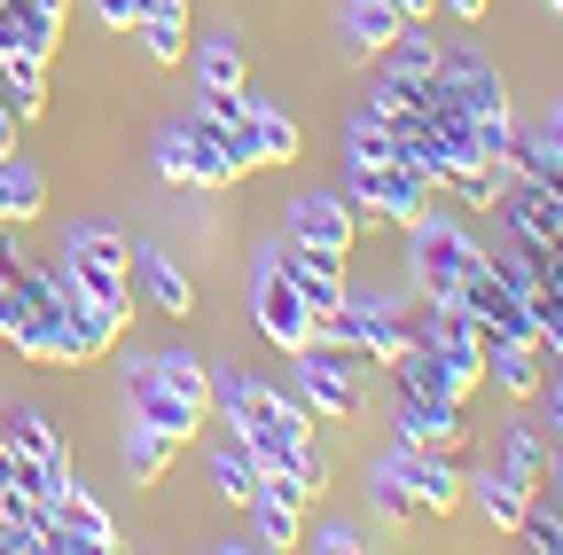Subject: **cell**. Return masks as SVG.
I'll return each mask as SVG.
<instances>
[{"label":"cell","mask_w":563,"mask_h":555,"mask_svg":"<svg viewBox=\"0 0 563 555\" xmlns=\"http://www.w3.org/2000/svg\"><path fill=\"white\" fill-rule=\"evenodd\" d=\"M211 407H220L228 431L258 454V469H282V462L313 439L306 391H274V384H258V376H243V368H220V376H211Z\"/></svg>","instance_id":"1"},{"label":"cell","mask_w":563,"mask_h":555,"mask_svg":"<svg viewBox=\"0 0 563 555\" xmlns=\"http://www.w3.org/2000/svg\"><path fill=\"white\" fill-rule=\"evenodd\" d=\"M399 258H407V282L422 306H446L462 298V274L485 266V243L462 212H446V203H422V212L399 227Z\"/></svg>","instance_id":"2"},{"label":"cell","mask_w":563,"mask_h":555,"mask_svg":"<svg viewBox=\"0 0 563 555\" xmlns=\"http://www.w3.org/2000/svg\"><path fill=\"white\" fill-rule=\"evenodd\" d=\"M9 353L32 360V368H87L95 353L70 329V306H63V266H16V329H9Z\"/></svg>","instance_id":"3"},{"label":"cell","mask_w":563,"mask_h":555,"mask_svg":"<svg viewBox=\"0 0 563 555\" xmlns=\"http://www.w3.org/2000/svg\"><path fill=\"white\" fill-rule=\"evenodd\" d=\"M422 203H431V180H422L407 157H391V165H344V212H352V227H407Z\"/></svg>","instance_id":"4"},{"label":"cell","mask_w":563,"mask_h":555,"mask_svg":"<svg viewBox=\"0 0 563 555\" xmlns=\"http://www.w3.org/2000/svg\"><path fill=\"white\" fill-rule=\"evenodd\" d=\"M290 368H298V391H306V407L313 414H336V423H361L368 414V360L352 353V344H306V353H290Z\"/></svg>","instance_id":"5"},{"label":"cell","mask_w":563,"mask_h":555,"mask_svg":"<svg viewBox=\"0 0 563 555\" xmlns=\"http://www.w3.org/2000/svg\"><path fill=\"white\" fill-rule=\"evenodd\" d=\"M63 282H79L95 298L133 290V243L118 220H70L63 227Z\"/></svg>","instance_id":"6"},{"label":"cell","mask_w":563,"mask_h":555,"mask_svg":"<svg viewBox=\"0 0 563 555\" xmlns=\"http://www.w3.org/2000/svg\"><path fill=\"white\" fill-rule=\"evenodd\" d=\"M344 313H352V353H361L368 368H391L399 344H407L415 321H422L415 298H399V290H361V282H344Z\"/></svg>","instance_id":"7"},{"label":"cell","mask_w":563,"mask_h":555,"mask_svg":"<svg viewBox=\"0 0 563 555\" xmlns=\"http://www.w3.org/2000/svg\"><path fill=\"white\" fill-rule=\"evenodd\" d=\"M157 173L173 180V188H196V196H211V188H235V173H228V157H220V133L211 125H196L188 110L157 133Z\"/></svg>","instance_id":"8"},{"label":"cell","mask_w":563,"mask_h":555,"mask_svg":"<svg viewBox=\"0 0 563 555\" xmlns=\"http://www.w3.org/2000/svg\"><path fill=\"white\" fill-rule=\"evenodd\" d=\"M125 414H133V423H157L165 439H203V414L211 407H196V399H180L165 376H157V360L150 353H141V360H125Z\"/></svg>","instance_id":"9"},{"label":"cell","mask_w":563,"mask_h":555,"mask_svg":"<svg viewBox=\"0 0 563 555\" xmlns=\"http://www.w3.org/2000/svg\"><path fill=\"white\" fill-rule=\"evenodd\" d=\"M391 469H399V485L415 493V517H454L462 509V462H454V446H399L391 439V454H384Z\"/></svg>","instance_id":"10"},{"label":"cell","mask_w":563,"mask_h":555,"mask_svg":"<svg viewBox=\"0 0 563 555\" xmlns=\"http://www.w3.org/2000/svg\"><path fill=\"white\" fill-rule=\"evenodd\" d=\"M251 321L274 353H306L313 344V306L290 290V274L282 266H251Z\"/></svg>","instance_id":"11"},{"label":"cell","mask_w":563,"mask_h":555,"mask_svg":"<svg viewBox=\"0 0 563 555\" xmlns=\"http://www.w3.org/2000/svg\"><path fill=\"white\" fill-rule=\"evenodd\" d=\"M47 509H55V524L70 532V555H110V547H125V540H118V517L102 509L95 485H79V469L47 493Z\"/></svg>","instance_id":"12"},{"label":"cell","mask_w":563,"mask_h":555,"mask_svg":"<svg viewBox=\"0 0 563 555\" xmlns=\"http://www.w3.org/2000/svg\"><path fill=\"white\" fill-rule=\"evenodd\" d=\"M470 414L454 399H431V391H399L391 399V439L399 446H462Z\"/></svg>","instance_id":"13"},{"label":"cell","mask_w":563,"mask_h":555,"mask_svg":"<svg viewBox=\"0 0 563 555\" xmlns=\"http://www.w3.org/2000/svg\"><path fill=\"white\" fill-rule=\"evenodd\" d=\"M133 298H150L165 321H188L196 313V282H188V266L157 243H133Z\"/></svg>","instance_id":"14"},{"label":"cell","mask_w":563,"mask_h":555,"mask_svg":"<svg viewBox=\"0 0 563 555\" xmlns=\"http://www.w3.org/2000/svg\"><path fill=\"white\" fill-rule=\"evenodd\" d=\"M282 227H290V243H313V251H336V258H352V243H361V227H352V212H344V196H329V188L298 196L290 212H282Z\"/></svg>","instance_id":"15"},{"label":"cell","mask_w":563,"mask_h":555,"mask_svg":"<svg viewBox=\"0 0 563 555\" xmlns=\"http://www.w3.org/2000/svg\"><path fill=\"white\" fill-rule=\"evenodd\" d=\"M0 439H9L32 469H40V493H55V485L70 477V454H63V439H55V423L40 407H9V423H0Z\"/></svg>","instance_id":"16"},{"label":"cell","mask_w":563,"mask_h":555,"mask_svg":"<svg viewBox=\"0 0 563 555\" xmlns=\"http://www.w3.org/2000/svg\"><path fill=\"white\" fill-rule=\"evenodd\" d=\"M282 274H290V290H298L313 313L344 306V258H336V251H313V243H290V235H282Z\"/></svg>","instance_id":"17"},{"label":"cell","mask_w":563,"mask_h":555,"mask_svg":"<svg viewBox=\"0 0 563 555\" xmlns=\"http://www.w3.org/2000/svg\"><path fill=\"white\" fill-rule=\"evenodd\" d=\"M391 376H399V391H431V399H454V407H470V376H454L446 360H439V344H422V336H407L399 344V360H391Z\"/></svg>","instance_id":"18"},{"label":"cell","mask_w":563,"mask_h":555,"mask_svg":"<svg viewBox=\"0 0 563 555\" xmlns=\"http://www.w3.org/2000/svg\"><path fill=\"white\" fill-rule=\"evenodd\" d=\"M188 63H196V95H235L243 87V40L228 24L188 32Z\"/></svg>","instance_id":"19"},{"label":"cell","mask_w":563,"mask_h":555,"mask_svg":"<svg viewBox=\"0 0 563 555\" xmlns=\"http://www.w3.org/2000/svg\"><path fill=\"white\" fill-rule=\"evenodd\" d=\"M188 0H141V24H133V40H141V55L157 63V71H173V63H188Z\"/></svg>","instance_id":"20"},{"label":"cell","mask_w":563,"mask_h":555,"mask_svg":"<svg viewBox=\"0 0 563 555\" xmlns=\"http://www.w3.org/2000/svg\"><path fill=\"white\" fill-rule=\"evenodd\" d=\"M485 384L509 391V399L525 407V399L548 384V376H540V344H532V336H485Z\"/></svg>","instance_id":"21"},{"label":"cell","mask_w":563,"mask_h":555,"mask_svg":"<svg viewBox=\"0 0 563 555\" xmlns=\"http://www.w3.org/2000/svg\"><path fill=\"white\" fill-rule=\"evenodd\" d=\"M462 501H477V517H485L493 532H517V524H525V501H532V485H525V477H509L501 462H493V469L462 477Z\"/></svg>","instance_id":"22"},{"label":"cell","mask_w":563,"mask_h":555,"mask_svg":"<svg viewBox=\"0 0 563 555\" xmlns=\"http://www.w3.org/2000/svg\"><path fill=\"white\" fill-rule=\"evenodd\" d=\"M0 47H32V55L55 63V47H63V9H55V0H0Z\"/></svg>","instance_id":"23"},{"label":"cell","mask_w":563,"mask_h":555,"mask_svg":"<svg viewBox=\"0 0 563 555\" xmlns=\"http://www.w3.org/2000/svg\"><path fill=\"white\" fill-rule=\"evenodd\" d=\"M243 118H251V133H258V157H266V165H298V157H306L298 118L282 110L274 95H251V87H243Z\"/></svg>","instance_id":"24"},{"label":"cell","mask_w":563,"mask_h":555,"mask_svg":"<svg viewBox=\"0 0 563 555\" xmlns=\"http://www.w3.org/2000/svg\"><path fill=\"white\" fill-rule=\"evenodd\" d=\"M439 55H446V40L415 16V24H399V32H391L384 71H391V79H415V87H431V79H439Z\"/></svg>","instance_id":"25"},{"label":"cell","mask_w":563,"mask_h":555,"mask_svg":"<svg viewBox=\"0 0 563 555\" xmlns=\"http://www.w3.org/2000/svg\"><path fill=\"white\" fill-rule=\"evenodd\" d=\"M203 469H211V493H220L228 509H243L251 493H258V454L228 431V439H211V454H203Z\"/></svg>","instance_id":"26"},{"label":"cell","mask_w":563,"mask_h":555,"mask_svg":"<svg viewBox=\"0 0 563 555\" xmlns=\"http://www.w3.org/2000/svg\"><path fill=\"white\" fill-rule=\"evenodd\" d=\"M0 95H9V110L32 125V118L47 110V55H32V47H0Z\"/></svg>","instance_id":"27"},{"label":"cell","mask_w":563,"mask_h":555,"mask_svg":"<svg viewBox=\"0 0 563 555\" xmlns=\"http://www.w3.org/2000/svg\"><path fill=\"white\" fill-rule=\"evenodd\" d=\"M118 454H125V477H133V485H157V477H173L180 439H165L157 423H133V414H125V439H118Z\"/></svg>","instance_id":"28"},{"label":"cell","mask_w":563,"mask_h":555,"mask_svg":"<svg viewBox=\"0 0 563 555\" xmlns=\"http://www.w3.org/2000/svg\"><path fill=\"white\" fill-rule=\"evenodd\" d=\"M47 212V173L24 157V149H9V157H0V220H40Z\"/></svg>","instance_id":"29"},{"label":"cell","mask_w":563,"mask_h":555,"mask_svg":"<svg viewBox=\"0 0 563 555\" xmlns=\"http://www.w3.org/2000/svg\"><path fill=\"white\" fill-rule=\"evenodd\" d=\"M399 24H407V16L391 9V0H344V47H352V55H384Z\"/></svg>","instance_id":"30"},{"label":"cell","mask_w":563,"mask_h":555,"mask_svg":"<svg viewBox=\"0 0 563 555\" xmlns=\"http://www.w3.org/2000/svg\"><path fill=\"white\" fill-rule=\"evenodd\" d=\"M336 149H344V165H391V157H399V133H391L376 110H352Z\"/></svg>","instance_id":"31"},{"label":"cell","mask_w":563,"mask_h":555,"mask_svg":"<svg viewBox=\"0 0 563 555\" xmlns=\"http://www.w3.org/2000/svg\"><path fill=\"white\" fill-rule=\"evenodd\" d=\"M368 509H376V524H384V532H407V524H415V493L399 485V469H391V462H376V469H368Z\"/></svg>","instance_id":"32"},{"label":"cell","mask_w":563,"mask_h":555,"mask_svg":"<svg viewBox=\"0 0 563 555\" xmlns=\"http://www.w3.org/2000/svg\"><path fill=\"white\" fill-rule=\"evenodd\" d=\"M150 360H157V376H165V384H173L180 399L211 407V368H203V360L188 353V344H165V353H150Z\"/></svg>","instance_id":"33"},{"label":"cell","mask_w":563,"mask_h":555,"mask_svg":"<svg viewBox=\"0 0 563 555\" xmlns=\"http://www.w3.org/2000/svg\"><path fill=\"white\" fill-rule=\"evenodd\" d=\"M501 469H509V477H525L532 493H540V477H548V446H540V431L525 423V414H517L509 439H501Z\"/></svg>","instance_id":"34"},{"label":"cell","mask_w":563,"mask_h":555,"mask_svg":"<svg viewBox=\"0 0 563 555\" xmlns=\"http://www.w3.org/2000/svg\"><path fill=\"white\" fill-rule=\"evenodd\" d=\"M298 547H313V555H361L368 547V524H352V517H321V524H306V540Z\"/></svg>","instance_id":"35"},{"label":"cell","mask_w":563,"mask_h":555,"mask_svg":"<svg viewBox=\"0 0 563 555\" xmlns=\"http://www.w3.org/2000/svg\"><path fill=\"white\" fill-rule=\"evenodd\" d=\"M517 540L525 547H540V555H563V509H548L540 493L525 501V524H517Z\"/></svg>","instance_id":"36"},{"label":"cell","mask_w":563,"mask_h":555,"mask_svg":"<svg viewBox=\"0 0 563 555\" xmlns=\"http://www.w3.org/2000/svg\"><path fill=\"white\" fill-rule=\"evenodd\" d=\"M290 477H298V493H306V501H321L329 485H336V462H329V446H313V439H306V446L290 454Z\"/></svg>","instance_id":"37"},{"label":"cell","mask_w":563,"mask_h":555,"mask_svg":"<svg viewBox=\"0 0 563 555\" xmlns=\"http://www.w3.org/2000/svg\"><path fill=\"white\" fill-rule=\"evenodd\" d=\"M79 9H87L102 32H125V40H133V24H141V0H79Z\"/></svg>","instance_id":"38"},{"label":"cell","mask_w":563,"mask_h":555,"mask_svg":"<svg viewBox=\"0 0 563 555\" xmlns=\"http://www.w3.org/2000/svg\"><path fill=\"white\" fill-rule=\"evenodd\" d=\"M532 399H540V407H548V431H555V439H563V384H555V376H548V384H540V391H532Z\"/></svg>","instance_id":"39"},{"label":"cell","mask_w":563,"mask_h":555,"mask_svg":"<svg viewBox=\"0 0 563 555\" xmlns=\"http://www.w3.org/2000/svg\"><path fill=\"white\" fill-rule=\"evenodd\" d=\"M439 9H446L454 24H485V16H493V0H439Z\"/></svg>","instance_id":"40"},{"label":"cell","mask_w":563,"mask_h":555,"mask_svg":"<svg viewBox=\"0 0 563 555\" xmlns=\"http://www.w3.org/2000/svg\"><path fill=\"white\" fill-rule=\"evenodd\" d=\"M540 142L563 157V102H548V110H540Z\"/></svg>","instance_id":"41"},{"label":"cell","mask_w":563,"mask_h":555,"mask_svg":"<svg viewBox=\"0 0 563 555\" xmlns=\"http://www.w3.org/2000/svg\"><path fill=\"white\" fill-rule=\"evenodd\" d=\"M391 9H399V16L415 24V16H431V9H439V0H391Z\"/></svg>","instance_id":"42"},{"label":"cell","mask_w":563,"mask_h":555,"mask_svg":"<svg viewBox=\"0 0 563 555\" xmlns=\"http://www.w3.org/2000/svg\"><path fill=\"white\" fill-rule=\"evenodd\" d=\"M548 477H555V493H563V439L548 446Z\"/></svg>","instance_id":"43"},{"label":"cell","mask_w":563,"mask_h":555,"mask_svg":"<svg viewBox=\"0 0 563 555\" xmlns=\"http://www.w3.org/2000/svg\"><path fill=\"white\" fill-rule=\"evenodd\" d=\"M548 360H555V384H563V353H548Z\"/></svg>","instance_id":"44"},{"label":"cell","mask_w":563,"mask_h":555,"mask_svg":"<svg viewBox=\"0 0 563 555\" xmlns=\"http://www.w3.org/2000/svg\"><path fill=\"white\" fill-rule=\"evenodd\" d=\"M548 9H555V16H563V0H548Z\"/></svg>","instance_id":"45"}]
</instances>
